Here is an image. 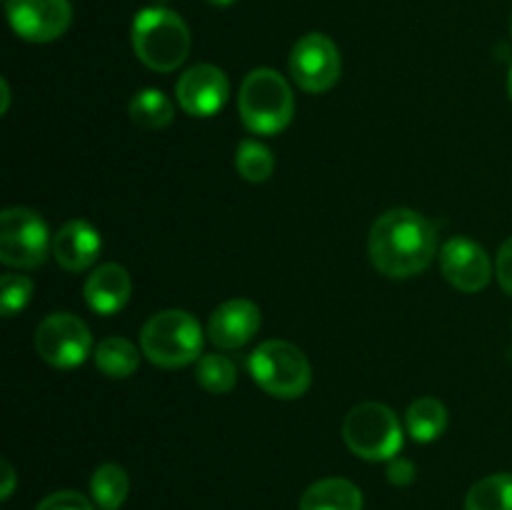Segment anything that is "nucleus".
<instances>
[{
	"label": "nucleus",
	"mask_w": 512,
	"mask_h": 510,
	"mask_svg": "<svg viewBox=\"0 0 512 510\" xmlns=\"http://www.w3.org/2000/svg\"><path fill=\"white\" fill-rule=\"evenodd\" d=\"M368 253L375 270L388 278H413L438 255V230L415 210L393 208L370 228Z\"/></svg>",
	"instance_id": "f257e3e1"
},
{
	"label": "nucleus",
	"mask_w": 512,
	"mask_h": 510,
	"mask_svg": "<svg viewBox=\"0 0 512 510\" xmlns=\"http://www.w3.org/2000/svg\"><path fill=\"white\" fill-rule=\"evenodd\" d=\"M240 120L255 135H278L290 125L295 98L288 80L273 68H255L245 75L238 95Z\"/></svg>",
	"instance_id": "f03ea898"
},
{
	"label": "nucleus",
	"mask_w": 512,
	"mask_h": 510,
	"mask_svg": "<svg viewBox=\"0 0 512 510\" xmlns=\"http://www.w3.org/2000/svg\"><path fill=\"white\" fill-rule=\"evenodd\" d=\"M133 50L155 73H173L190 53V30L168 8H145L133 20Z\"/></svg>",
	"instance_id": "7ed1b4c3"
},
{
	"label": "nucleus",
	"mask_w": 512,
	"mask_h": 510,
	"mask_svg": "<svg viewBox=\"0 0 512 510\" xmlns=\"http://www.w3.org/2000/svg\"><path fill=\"white\" fill-rule=\"evenodd\" d=\"M140 348L145 358L158 368H185L200 360L203 330L188 310H163L143 325Z\"/></svg>",
	"instance_id": "20e7f679"
},
{
	"label": "nucleus",
	"mask_w": 512,
	"mask_h": 510,
	"mask_svg": "<svg viewBox=\"0 0 512 510\" xmlns=\"http://www.w3.org/2000/svg\"><path fill=\"white\" fill-rule=\"evenodd\" d=\"M255 385L280 400L303 398L313 383V370L300 348L285 340H268L253 350L248 360Z\"/></svg>",
	"instance_id": "39448f33"
},
{
	"label": "nucleus",
	"mask_w": 512,
	"mask_h": 510,
	"mask_svg": "<svg viewBox=\"0 0 512 510\" xmlns=\"http://www.w3.org/2000/svg\"><path fill=\"white\" fill-rule=\"evenodd\" d=\"M343 440L363 460H393L403 448V428L388 405L360 403L345 415Z\"/></svg>",
	"instance_id": "423d86ee"
},
{
	"label": "nucleus",
	"mask_w": 512,
	"mask_h": 510,
	"mask_svg": "<svg viewBox=\"0 0 512 510\" xmlns=\"http://www.w3.org/2000/svg\"><path fill=\"white\" fill-rule=\"evenodd\" d=\"M50 233L45 220L30 208H5L0 213V260L8 268L33 270L48 258Z\"/></svg>",
	"instance_id": "0eeeda50"
},
{
	"label": "nucleus",
	"mask_w": 512,
	"mask_h": 510,
	"mask_svg": "<svg viewBox=\"0 0 512 510\" xmlns=\"http://www.w3.org/2000/svg\"><path fill=\"white\" fill-rule=\"evenodd\" d=\"M35 350L53 368H75L93 353V335L78 315L50 313L35 328Z\"/></svg>",
	"instance_id": "6e6552de"
},
{
	"label": "nucleus",
	"mask_w": 512,
	"mask_h": 510,
	"mask_svg": "<svg viewBox=\"0 0 512 510\" xmlns=\"http://www.w3.org/2000/svg\"><path fill=\"white\" fill-rule=\"evenodd\" d=\"M290 75L305 93H328L343 73L340 50L328 35L308 33L290 50Z\"/></svg>",
	"instance_id": "1a4fd4ad"
},
{
	"label": "nucleus",
	"mask_w": 512,
	"mask_h": 510,
	"mask_svg": "<svg viewBox=\"0 0 512 510\" xmlns=\"http://www.w3.org/2000/svg\"><path fill=\"white\" fill-rule=\"evenodd\" d=\"M10 28L28 43L58 40L73 20L68 0H8L5 3Z\"/></svg>",
	"instance_id": "9d476101"
},
{
	"label": "nucleus",
	"mask_w": 512,
	"mask_h": 510,
	"mask_svg": "<svg viewBox=\"0 0 512 510\" xmlns=\"http://www.w3.org/2000/svg\"><path fill=\"white\" fill-rule=\"evenodd\" d=\"M228 95V75L218 65L210 63L193 65L175 83V98H178L180 108L193 118H213L228 103Z\"/></svg>",
	"instance_id": "9b49d317"
},
{
	"label": "nucleus",
	"mask_w": 512,
	"mask_h": 510,
	"mask_svg": "<svg viewBox=\"0 0 512 510\" xmlns=\"http://www.w3.org/2000/svg\"><path fill=\"white\" fill-rule=\"evenodd\" d=\"M440 268L445 280L463 293H480L493 278V265L483 245L458 235L440 250Z\"/></svg>",
	"instance_id": "f8f14e48"
},
{
	"label": "nucleus",
	"mask_w": 512,
	"mask_h": 510,
	"mask_svg": "<svg viewBox=\"0 0 512 510\" xmlns=\"http://www.w3.org/2000/svg\"><path fill=\"white\" fill-rule=\"evenodd\" d=\"M263 315L260 308L248 298H233L225 300L223 305L213 310L208 320V335L210 343L218 345L223 350L243 348L245 343L255 338L260 330Z\"/></svg>",
	"instance_id": "ddd939ff"
},
{
	"label": "nucleus",
	"mask_w": 512,
	"mask_h": 510,
	"mask_svg": "<svg viewBox=\"0 0 512 510\" xmlns=\"http://www.w3.org/2000/svg\"><path fill=\"white\" fill-rule=\"evenodd\" d=\"M103 250L100 233L88 220H68L53 235V258L68 273H83L98 260Z\"/></svg>",
	"instance_id": "4468645a"
},
{
	"label": "nucleus",
	"mask_w": 512,
	"mask_h": 510,
	"mask_svg": "<svg viewBox=\"0 0 512 510\" xmlns=\"http://www.w3.org/2000/svg\"><path fill=\"white\" fill-rule=\"evenodd\" d=\"M130 290H133V283H130L128 270L118 263H105L88 275L83 295L93 313L113 315L128 305Z\"/></svg>",
	"instance_id": "2eb2a0df"
},
{
	"label": "nucleus",
	"mask_w": 512,
	"mask_h": 510,
	"mask_svg": "<svg viewBox=\"0 0 512 510\" xmlns=\"http://www.w3.org/2000/svg\"><path fill=\"white\" fill-rule=\"evenodd\" d=\"M300 510H363V493L348 478H323L305 490Z\"/></svg>",
	"instance_id": "dca6fc26"
},
{
	"label": "nucleus",
	"mask_w": 512,
	"mask_h": 510,
	"mask_svg": "<svg viewBox=\"0 0 512 510\" xmlns=\"http://www.w3.org/2000/svg\"><path fill=\"white\" fill-rule=\"evenodd\" d=\"M405 428L415 443H433L448 428V410L433 395L413 400L405 413Z\"/></svg>",
	"instance_id": "f3484780"
},
{
	"label": "nucleus",
	"mask_w": 512,
	"mask_h": 510,
	"mask_svg": "<svg viewBox=\"0 0 512 510\" xmlns=\"http://www.w3.org/2000/svg\"><path fill=\"white\" fill-rule=\"evenodd\" d=\"M130 120L143 130H163L173 123L175 105L163 90L145 88L133 95L128 105Z\"/></svg>",
	"instance_id": "a211bd4d"
},
{
	"label": "nucleus",
	"mask_w": 512,
	"mask_h": 510,
	"mask_svg": "<svg viewBox=\"0 0 512 510\" xmlns=\"http://www.w3.org/2000/svg\"><path fill=\"white\" fill-rule=\"evenodd\" d=\"M93 358H95V368L113 380L130 378V375L138 370V363H140L138 348H135L128 338H120V335L100 340L98 348L93 350Z\"/></svg>",
	"instance_id": "6ab92c4d"
},
{
	"label": "nucleus",
	"mask_w": 512,
	"mask_h": 510,
	"mask_svg": "<svg viewBox=\"0 0 512 510\" xmlns=\"http://www.w3.org/2000/svg\"><path fill=\"white\" fill-rule=\"evenodd\" d=\"M128 490V473L115 463L100 465L90 478V495H93L95 508L100 510H118L128 498Z\"/></svg>",
	"instance_id": "aec40b11"
},
{
	"label": "nucleus",
	"mask_w": 512,
	"mask_h": 510,
	"mask_svg": "<svg viewBox=\"0 0 512 510\" xmlns=\"http://www.w3.org/2000/svg\"><path fill=\"white\" fill-rule=\"evenodd\" d=\"M465 510H512V473L478 480L465 495Z\"/></svg>",
	"instance_id": "412c9836"
},
{
	"label": "nucleus",
	"mask_w": 512,
	"mask_h": 510,
	"mask_svg": "<svg viewBox=\"0 0 512 510\" xmlns=\"http://www.w3.org/2000/svg\"><path fill=\"white\" fill-rule=\"evenodd\" d=\"M195 380L203 390L213 395H225L235 388V380H238V370H235L233 360L225 358L220 353L203 355L195 365Z\"/></svg>",
	"instance_id": "4be33fe9"
},
{
	"label": "nucleus",
	"mask_w": 512,
	"mask_h": 510,
	"mask_svg": "<svg viewBox=\"0 0 512 510\" xmlns=\"http://www.w3.org/2000/svg\"><path fill=\"white\" fill-rule=\"evenodd\" d=\"M235 168L240 178L248 183H265L275 170V158L270 148H265L258 140H243L235 150Z\"/></svg>",
	"instance_id": "5701e85b"
},
{
	"label": "nucleus",
	"mask_w": 512,
	"mask_h": 510,
	"mask_svg": "<svg viewBox=\"0 0 512 510\" xmlns=\"http://www.w3.org/2000/svg\"><path fill=\"white\" fill-rule=\"evenodd\" d=\"M33 295V280L20 273H5L0 278V313L3 318H13L15 313L30 303Z\"/></svg>",
	"instance_id": "b1692460"
},
{
	"label": "nucleus",
	"mask_w": 512,
	"mask_h": 510,
	"mask_svg": "<svg viewBox=\"0 0 512 510\" xmlns=\"http://www.w3.org/2000/svg\"><path fill=\"white\" fill-rule=\"evenodd\" d=\"M35 510H95V503H90L78 490H58L40 500Z\"/></svg>",
	"instance_id": "393cba45"
},
{
	"label": "nucleus",
	"mask_w": 512,
	"mask_h": 510,
	"mask_svg": "<svg viewBox=\"0 0 512 510\" xmlns=\"http://www.w3.org/2000/svg\"><path fill=\"white\" fill-rule=\"evenodd\" d=\"M495 275L500 280V288L512 295V235L500 245L498 260H495Z\"/></svg>",
	"instance_id": "a878e982"
},
{
	"label": "nucleus",
	"mask_w": 512,
	"mask_h": 510,
	"mask_svg": "<svg viewBox=\"0 0 512 510\" xmlns=\"http://www.w3.org/2000/svg\"><path fill=\"white\" fill-rule=\"evenodd\" d=\"M388 480L393 485H398V488H405V485L413 483V480H415L413 460L395 455V458L390 460V465H388Z\"/></svg>",
	"instance_id": "bb28decb"
},
{
	"label": "nucleus",
	"mask_w": 512,
	"mask_h": 510,
	"mask_svg": "<svg viewBox=\"0 0 512 510\" xmlns=\"http://www.w3.org/2000/svg\"><path fill=\"white\" fill-rule=\"evenodd\" d=\"M15 490V470L8 460H3V488H0V498L8 500Z\"/></svg>",
	"instance_id": "cd10ccee"
},
{
	"label": "nucleus",
	"mask_w": 512,
	"mask_h": 510,
	"mask_svg": "<svg viewBox=\"0 0 512 510\" xmlns=\"http://www.w3.org/2000/svg\"><path fill=\"white\" fill-rule=\"evenodd\" d=\"M0 88H3V108L0 113H8V105H10V88H8V80H0Z\"/></svg>",
	"instance_id": "c85d7f7f"
},
{
	"label": "nucleus",
	"mask_w": 512,
	"mask_h": 510,
	"mask_svg": "<svg viewBox=\"0 0 512 510\" xmlns=\"http://www.w3.org/2000/svg\"><path fill=\"white\" fill-rule=\"evenodd\" d=\"M205 3L215 5V8H228V5H233L235 0H205Z\"/></svg>",
	"instance_id": "c756f323"
},
{
	"label": "nucleus",
	"mask_w": 512,
	"mask_h": 510,
	"mask_svg": "<svg viewBox=\"0 0 512 510\" xmlns=\"http://www.w3.org/2000/svg\"><path fill=\"white\" fill-rule=\"evenodd\" d=\"M508 93H510V100H512V65H510V75H508Z\"/></svg>",
	"instance_id": "7c9ffc66"
}]
</instances>
